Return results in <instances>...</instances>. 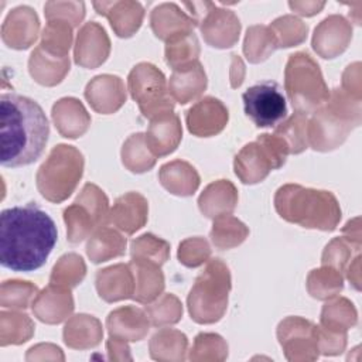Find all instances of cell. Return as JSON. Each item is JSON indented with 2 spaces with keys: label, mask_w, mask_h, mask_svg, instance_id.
Returning a JSON list of instances; mask_svg holds the SVG:
<instances>
[{
  "label": "cell",
  "mask_w": 362,
  "mask_h": 362,
  "mask_svg": "<svg viewBox=\"0 0 362 362\" xmlns=\"http://www.w3.org/2000/svg\"><path fill=\"white\" fill-rule=\"evenodd\" d=\"M164 83V75L150 64H140L130 72L129 88L144 116L153 117L173 109Z\"/></svg>",
  "instance_id": "obj_8"
},
{
  "label": "cell",
  "mask_w": 362,
  "mask_h": 362,
  "mask_svg": "<svg viewBox=\"0 0 362 362\" xmlns=\"http://www.w3.org/2000/svg\"><path fill=\"white\" fill-rule=\"evenodd\" d=\"M58 239L52 218L35 204L11 206L0 215V264L11 272L44 266Z\"/></svg>",
  "instance_id": "obj_1"
},
{
  "label": "cell",
  "mask_w": 362,
  "mask_h": 362,
  "mask_svg": "<svg viewBox=\"0 0 362 362\" xmlns=\"http://www.w3.org/2000/svg\"><path fill=\"white\" fill-rule=\"evenodd\" d=\"M246 116L257 127H273L287 116V103L281 88L273 81L259 82L243 95Z\"/></svg>",
  "instance_id": "obj_7"
},
{
  "label": "cell",
  "mask_w": 362,
  "mask_h": 362,
  "mask_svg": "<svg viewBox=\"0 0 362 362\" xmlns=\"http://www.w3.org/2000/svg\"><path fill=\"white\" fill-rule=\"evenodd\" d=\"M95 8L98 10V13L100 14H106L109 18H110V24L112 27L115 28V31L117 33V35L120 37H127V30H126V21H130V24L136 28H139L140 25V21H141V17H143V8L139 3H133V1H129L127 4V8H126V13L123 14H119L116 13L110 6L109 3H93Z\"/></svg>",
  "instance_id": "obj_13"
},
{
  "label": "cell",
  "mask_w": 362,
  "mask_h": 362,
  "mask_svg": "<svg viewBox=\"0 0 362 362\" xmlns=\"http://www.w3.org/2000/svg\"><path fill=\"white\" fill-rule=\"evenodd\" d=\"M276 209L281 218L304 228L334 229L339 211L335 198L325 191L284 185L276 194Z\"/></svg>",
  "instance_id": "obj_3"
},
{
  "label": "cell",
  "mask_w": 362,
  "mask_h": 362,
  "mask_svg": "<svg viewBox=\"0 0 362 362\" xmlns=\"http://www.w3.org/2000/svg\"><path fill=\"white\" fill-rule=\"evenodd\" d=\"M247 233V229L245 228L243 223L239 221L229 218V219H222L214 223L212 229V242L218 247H230L235 245H239Z\"/></svg>",
  "instance_id": "obj_14"
},
{
  "label": "cell",
  "mask_w": 362,
  "mask_h": 362,
  "mask_svg": "<svg viewBox=\"0 0 362 362\" xmlns=\"http://www.w3.org/2000/svg\"><path fill=\"white\" fill-rule=\"evenodd\" d=\"M287 147L283 141L270 134H262L257 143L245 146L235 161V171L243 182H257L263 180L270 168H279L286 161Z\"/></svg>",
  "instance_id": "obj_6"
},
{
  "label": "cell",
  "mask_w": 362,
  "mask_h": 362,
  "mask_svg": "<svg viewBox=\"0 0 362 362\" xmlns=\"http://www.w3.org/2000/svg\"><path fill=\"white\" fill-rule=\"evenodd\" d=\"M229 273L218 259L212 260L195 281L188 307L197 322H214L221 318L228 303Z\"/></svg>",
  "instance_id": "obj_5"
},
{
  "label": "cell",
  "mask_w": 362,
  "mask_h": 362,
  "mask_svg": "<svg viewBox=\"0 0 362 362\" xmlns=\"http://www.w3.org/2000/svg\"><path fill=\"white\" fill-rule=\"evenodd\" d=\"M38 20L35 13L27 7L21 6L14 8L6 17L1 27V38L3 42L10 48L24 49L28 48L30 44L37 37Z\"/></svg>",
  "instance_id": "obj_9"
},
{
  "label": "cell",
  "mask_w": 362,
  "mask_h": 362,
  "mask_svg": "<svg viewBox=\"0 0 362 362\" xmlns=\"http://www.w3.org/2000/svg\"><path fill=\"white\" fill-rule=\"evenodd\" d=\"M3 291L13 293L11 294H1V305L3 307H25L30 298V294L35 291V287L31 284H27V281H4L1 284Z\"/></svg>",
  "instance_id": "obj_15"
},
{
  "label": "cell",
  "mask_w": 362,
  "mask_h": 362,
  "mask_svg": "<svg viewBox=\"0 0 362 362\" xmlns=\"http://www.w3.org/2000/svg\"><path fill=\"white\" fill-rule=\"evenodd\" d=\"M82 154L72 146H57L37 173V187L42 197L52 202L71 195L82 175Z\"/></svg>",
  "instance_id": "obj_4"
},
{
  "label": "cell",
  "mask_w": 362,
  "mask_h": 362,
  "mask_svg": "<svg viewBox=\"0 0 362 362\" xmlns=\"http://www.w3.org/2000/svg\"><path fill=\"white\" fill-rule=\"evenodd\" d=\"M49 123L42 107L27 96H0V163L17 168L37 161L48 141Z\"/></svg>",
  "instance_id": "obj_2"
},
{
  "label": "cell",
  "mask_w": 362,
  "mask_h": 362,
  "mask_svg": "<svg viewBox=\"0 0 362 362\" xmlns=\"http://www.w3.org/2000/svg\"><path fill=\"white\" fill-rule=\"evenodd\" d=\"M181 139V127L178 117L170 112L156 116L151 122L147 141L158 156L171 153Z\"/></svg>",
  "instance_id": "obj_11"
},
{
  "label": "cell",
  "mask_w": 362,
  "mask_h": 362,
  "mask_svg": "<svg viewBox=\"0 0 362 362\" xmlns=\"http://www.w3.org/2000/svg\"><path fill=\"white\" fill-rule=\"evenodd\" d=\"M205 85V74L197 61L175 68L170 79V90L180 103H187L191 98L199 95Z\"/></svg>",
  "instance_id": "obj_12"
},
{
  "label": "cell",
  "mask_w": 362,
  "mask_h": 362,
  "mask_svg": "<svg viewBox=\"0 0 362 362\" xmlns=\"http://www.w3.org/2000/svg\"><path fill=\"white\" fill-rule=\"evenodd\" d=\"M228 122V110L214 98H205L187 112V123L191 133L197 136H212L219 133Z\"/></svg>",
  "instance_id": "obj_10"
}]
</instances>
